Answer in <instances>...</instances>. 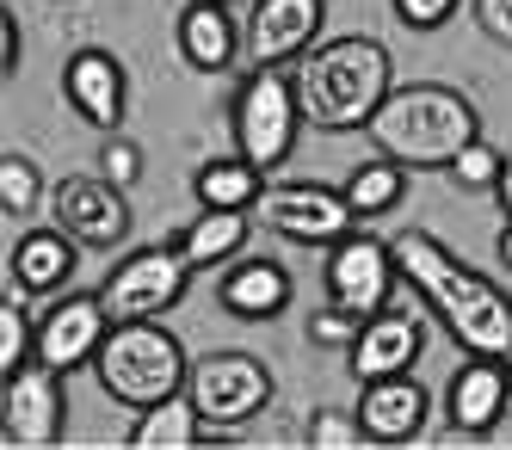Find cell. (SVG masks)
<instances>
[{"label":"cell","mask_w":512,"mask_h":450,"mask_svg":"<svg viewBox=\"0 0 512 450\" xmlns=\"http://www.w3.org/2000/svg\"><path fill=\"white\" fill-rule=\"evenodd\" d=\"M512 407V377H506V358H475L451 377L445 389V420L457 438H494V426L506 420Z\"/></svg>","instance_id":"cell-15"},{"label":"cell","mask_w":512,"mask_h":450,"mask_svg":"<svg viewBox=\"0 0 512 450\" xmlns=\"http://www.w3.org/2000/svg\"><path fill=\"white\" fill-rule=\"evenodd\" d=\"M247 235H253V210H204V204H198V216L173 235V247L186 253L192 272H210V266H229V259H241Z\"/></svg>","instance_id":"cell-21"},{"label":"cell","mask_w":512,"mask_h":450,"mask_svg":"<svg viewBox=\"0 0 512 450\" xmlns=\"http://www.w3.org/2000/svg\"><path fill=\"white\" fill-rule=\"evenodd\" d=\"M186 395L210 432H241L247 420H260L272 407V370L253 352H204L192 358Z\"/></svg>","instance_id":"cell-6"},{"label":"cell","mask_w":512,"mask_h":450,"mask_svg":"<svg viewBox=\"0 0 512 450\" xmlns=\"http://www.w3.org/2000/svg\"><path fill=\"white\" fill-rule=\"evenodd\" d=\"M223 309L235 321H272L290 309V296H297V278H290L278 259H241V266L223 272Z\"/></svg>","instance_id":"cell-20"},{"label":"cell","mask_w":512,"mask_h":450,"mask_svg":"<svg viewBox=\"0 0 512 450\" xmlns=\"http://www.w3.org/2000/svg\"><path fill=\"white\" fill-rule=\"evenodd\" d=\"M321 19H327V0H253L247 31H241L247 68L303 62L315 50V37H321Z\"/></svg>","instance_id":"cell-13"},{"label":"cell","mask_w":512,"mask_h":450,"mask_svg":"<svg viewBox=\"0 0 512 450\" xmlns=\"http://www.w3.org/2000/svg\"><path fill=\"white\" fill-rule=\"evenodd\" d=\"M19 296L25 290L7 284V303H0V377H13V370H25L38 358V315H31Z\"/></svg>","instance_id":"cell-25"},{"label":"cell","mask_w":512,"mask_h":450,"mask_svg":"<svg viewBox=\"0 0 512 450\" xmlns=\"http://www.w3.org/2000/svg\"><path fill=\"white\" fill-rule=\"evenodd\" d=\"M0 438L13 450H56L68 438V395H62V370H50L44 358H31L25 370H13L0 389Z\"/></svg>","instance_id":"cell-10"},{"label":"cell","mask_w":512,"mask_h":450,"mask_svg":"<svg viewBox=\"0 0 512 450\" xmlns=\"http://www.w3.org/2000/svg\"><path fill=\"white\" fill-rule=\"evenodd\" d=\"M358 444H371L358 426V407H315L309 414V450H358Z\"/></svg>","instance_id":"cell-28"},{"label":"cell","mask_w":512,"mask_h":450,"mask_svg":"<svg viewBox=\"0 0 512 450\" xmlns=\"http://www.w3.org/2000/svg\"><path fill=\"white\" fill-rule=\"evenodd\" d=\"M297 93H303L309 130H327V136L371 130L383 99L395 93V56L377 44V37H334V44H315L297 62Z\"/></svg>","instance_id":"cell-2"},{"label":"cell","mask_w":512,"mask_h":450,"mask_svg":"<svg viewBox=\"0 0 512 450\" xmlns=\"http://www.w3.org/2000/svg\"><path fill=\"white\" fill-rule=\"evenodd\" d=\"M420 352H426V321H420V315H389V309H383V315H371V321L358 327L346 364H352L358 383H377V377H401V370H414Z\"/></svg>","instance_id":"cell-17"},{"label":"cell","mask_w":512,"mask_h":450,"mask_svg":"<svg viewBox=\"0 0 512 450\" xmlns=\"http://www.w3.org/2000/svg\"><path fill=\"white\" fill-rule=\"evenodd\" d=\"M266 192V173L253 167L247 155H223V161H204L192 173V198L204 210H253Z\"/></svg>","instance_id":"cell-23"},{"label":"cell","mask_w":512,"mask_h":450,"mask_svg":"<svg viewBox=\"0 0 512 450\" xmlns=\"http://www.w3.org/2000/svg\"><path fill=\"white\" fill-rule=\"evenodd\" d=\"M253 216H260L272 235L297 241V247H334L340 235L358 229V216H352L346 192H334V185H315V179L266 185L260 204H253Z\"/></svg>","instance_id":"cell-9"},{"label":"cell","mask_w":512,"mask_h":450,"mask_svg":"<svg viewBox=\"0 0 512 450\" xmlns=\"http://www.w3.org/2000/svg\"><path fill=\"white\" fill-rule=\"evenodd\" d=\"M395 19L408 25V31H445L451 13H457V0H389Z\"/></svg>","instance_id":"cell-31"},{"label":"cell","mask_w":512,"mask_h":450,"mask_svg":"<svg viewBox=\"0 0 512 450\" xmlns=\"http://www.w3.org/2000/svg\"><path fill=\"white\" fill-rule=\"evenodd\" d=\"M223 7H247V0H223Z\"/></svg>","instance_id":"cell-36"},{"label":"cell","mask_w":512,"mask_h":450,"mask_svg":"<svg viewBox=\"0 0 512 450\" xmlns=\"http://www.w3.org/2000/svg\"><path fill=\"white\" fill-rule=\"evenodd\" d=\"M321 284H327V303L371 321L389 309V290L401 284V266H395V247L377 241V235H340L334 247H327V266H321Z\"/></svg>","instance_id":"cell-8"},{"label":"cell","mask_w":512,"mask_h":450,"mask_svg":"<svg viewBox=\"0 0 512 450\" xmlns=\"http://www.w3.org/2000/svg\"><path fill=\"white\" fill-rule=\"evenodd\" d=\"M56 7H75V0H56Z\"/></svg>","instance_id":"cell-37"},{"label":"cell","mask_w":512,"mask_h":450,"mask_svg":"<svg viewBox=\"0 0 512 450\" xmlns=\"http://www.w3.org/2000/svg\"><path fill=\"white\" fill-rule=\"evenodd\" d=\"M494 198H500V210L512 216V148H506V161H500V185H494Z\"/></svg>","instance_id":"cell-34"},{"label":"cell","mask_w":512,"mask_h":450,"mask_svg":"<svg viewBox=\"0 0 512 450\" xmlns=\"http://www.w3.org/2000/svg\"><path fill=\"white\" fill-rule=\"evenodd\" d=\"M105 333H112V309H105L99 290H68L56 303L38 315V358L50 370H87L105 346Z\"/></svg>","instance_id":"cell-12"},{"label":"cell","mask_w":512,"mask_h":450,"mask_svg":"<svg viewBox=\"0 0 512 450\" xmlns=\"http://www.w3.org/2000/svg\"><path fill=\"white\" fill-rule=\"evenodd\" d=\"M358 315H346V309H334L327 303L321 315H309V346H321V352H352V340H358Z\"/></svg>","instance_id":"cell-30"},{"label":"cell","mask_w":512,"mask_h":450,"mask_svg":"<svg viewBox=\"0 0 512 450\" xmlns=\"http://www.w3.org/2000/svg\"><path fill=\"white\" fill-rule=\"evenodd\" d=\"M56 222L87 253H112L130 235V192H124V185H112L99 167L93 173H68L56 185Z\"/></svg>","instance_id":"cell-11"},{"label":"cell","mask_w":512,"mask_h":450,"mask_svg":"<svg viewBox=\"0 0 512 450\" xmlns=\"http://www.w3.org/2000/svg\"><path fill=\"white\" fill-rule=\"evenodd\" d=\"M500 266L512 272V216H506V229H500Z\"/></svg>","instance_id":"cell-35"},{"label":"cell","mask_w":512,"mask_h":450,"mask_svg":"<svg viewBox=\"0 0 512 450\" xmlns=\"http://www.w3.org/2000/svg\"><path fill=\"white\" fill-rule=\"evenodd\" d=\"M432 420V395L414 383V370H401V377H377L358 389V426L371 444L395 450V444H414Z\"/></svg>","instance_id":"cell-16"},{"label":"cell","mask_w":512,"mask_h":450,"mask_svg":"<svg viewBox=\"0 0 512 450\" xmlns=\"http://www.w3.org/2000/svg\"><path fill=\"white\" fill-rule=\"evenodd\" d=\"M506 377H512V358H506Z\"/></svg>","instance_id":"cell-38"},{"label":"cell","mask_w":512,"mask_h":450,"mask_svg":"<svg viewBox=\"0 0 512 450\" xmlns=\"http://www.w3.org/2000/svg\"><path fill=\"white\" fill-rule=\"evenodd\" d=\"M62 93L75 105V118L99 136H118L124 111H130V74L112 50H75L62 68Z\"/></svg>","instance_id":"cell-14"},{"label":"cell","mask_w":512,"mask_h":450,"mask_svg":"<svg viewBox=\"0 0 512 450\" xmlns=\"http://www.w3.org/2000/svg\"><path fill=\"white\" fill-rule=\"evenodd\" d=\"M93 377L118 407L136 414V407H155L186 389L192 364H186V346L161 321H112V333H105V346L93 358Z\"/></svg>","instance_id":"cell-4"},{"label":"cell","mask_w":512,"mask_h":450,"mask_svg":"<svg viewBox=\"0 0 512 450\" xmlns=\"http://www.w3.org/2000/svg\"><path fill=\"white\" fill-rule=\"evenodd\" d=\"M303 93H297V68L272 62V68H247L235 105H229V130H235V155H247L260 173H278L297 155L303 136Z\"/></svg>","instance_id":"cell-5"},{"label":"cell","mask_w":512,"mask_h":450,"mask_svg":"<svg viewBox=\"0 0 512 450\" xmlns=\"http://www.w3.org/2000/svg\"><path fill=\"white\" fill-rule=\"evenodd\" d=\"M173 44H179V62L198 68V74L229 68L235 50H241L235 7H223V0H186V13H179V25H173Z\"/></svg>","instance_id":"cell-19"},{"label":"cell","mask_w":512,"mask_h":450,"mask_svg":"<svg viewBox=\"0 0 512 450\" xmlns=\"http://www.w3.org/2000/svg\"><path fill=\"white\" fill-rule=\"evenodd\" d=\"M389 247H395L401 284L426 303V315H438V327H445L463 352L512 358V296L488 272H475L469 259H457L426 229H401Z\"/></svg>","instance_id":"cell-1"},{"label":"cell","mask_w":512,"mask_h":450,"mask_svg":"<svg viewBox=\"0 0 512 450\" xmlns=\"http://www.w3.org/2000/svg\"><path fill=\"white\" fill-rule=\"evenodd\" d=\"M19 62H25V31H19V13L7 7L0 13V74L19 81Z\"/></svg>","instance_id":"cell-33"},{"label":"cell","mask_w":512,"mask_h":450,"mask_svg":"<svg viewBox=\"0 0 512 450\" xmlns=\"http://www.w3.org/2000/svg\"><path fill=\"white\" fill-rule=\"evenodd\" d=\"M204 432H210L204 414L192 407V395L179 389V395H167V401H155V407H136L124 444H130V450H192Z\"/></svg>","instance_id":"cell-22"},{"label":"cell","mask_w":512,"mask_h":450,"mask_svg":"<svg viewBox=\"0 0 512 450\" xmlns=\"http://www.w3.org/2000/svg\"><path fill=\"white\" fill-rule=\"evenodd\" d=\"M142 142H130V136H105V148H99V173L112 179V185H124V192H136L142 185Z\"/></svg>","instance_id":"cell-29"},{"label":"cell","mask_w":512,"mask_h":450,"mask_svg":"<svg viewBox=\"0 0 512 450\" xmlns=\"http://www.w3.org/2000/svg\"><path fill=\"white\" fill-rule=\"evenodd\" d=\"M500 161H506V148H494L488 136H475V142L457 148V161L445 173L463 185V192H494V185H500Z\"/></svg>","instance_id":"cell-27"},{"label":"cell","mask_w":512,"mask_h":450,"mask_svg":"<svg viewBox=\"0 0 512 450\" xmlns=\"http://www.w3.org/2000/svg\"><path fill=\"white\" fill-rule=\"evenodd\" d=\"M75 253H81V241L62 229H25L19 241H13V253H7V284L13 290H25V296H62L68 290V278H75Z\"/></svg>","instance_id":"cell-18"},{"label":"cell","mask_w":512,"mask_h":450,"mask_svg":"<svg viewBox=\"0 0 512 450\" xmlns=\"http://www.w3.org/2000/svg\"><path fill=\"white\" fill-rule=\"evenodd\" d=\"M186 284H192V266H186V253L167 241V247L124 253L118 266L105 272L99 296H105V309H112V321H155L186 296Z\"/></svg>","instance_id":"cell-7"},{"label":"cell","mask_w":512,"mask_h":450,"mask_svg":"<svg viewBox=\"0 0 512 450\" xmlns=\"http://www.w3.org/2000/svg\"><path fill=\"white\" fill-rule=\"evenodd\" d=\"M38 204H44L38 167H31L19 148H7V155H0V210H7V216H31Z\"/></svg>","instance_id":"cell-26"},{"label":"cell","mask_w":512,"mask_h":450,"mask_svg":"<svg viewBox=\"0 0 512 450\" xmlns=\"http://www.w3.org/2000/svg\"><path fill=\"white\" fill-rule=\"evenodd\" d=\"M469 13H475V31H482L488 44L512 50V0H469Z\"/></svg>","instance_id":"cell-32"},{"label":"cell","mask_w":512,"mask_h":450,"mask_svg":"<svg viewBox=\"0 0 512 450\" xmlns=\"http://www.w3.org/2000/svg\"><path fill=\"white\" fill-rule=\"evenodd\" d=\"M346 204H352V216L364 222V216H389L401 198H408V167L401 161H389V155H377V161H364L346 185Z\"/></svg>","instance_id":"cell-24"},{"label":"cell","mask_w":512,"mask_h":450,"mask_svg":"<svg viewBox=\"0 0 512 450\" xmlns=\"http://www.w3.org/2000/svg\"><path fill=\"white\" fill-rule=\"evenodd\" d=\"M371 148L389 161H401L408 173H438L457 161V148L482 136V118H475L469 93L445 87V81H414L395 87L383 99V111L371 118Z\"/></svg>","instance_id":"cell-3"}]
</instances>
